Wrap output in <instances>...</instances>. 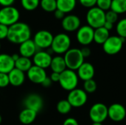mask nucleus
Returning <instances> with one entry per match:
<instances>
[{
	"label": "nucleus",
	"mask_w": 126,
	"mask_h": 125,
	"mask_svg": "<svg viewBox=\"0 0 126 125\" xmlns=\"http://www.w3.org/2000/svg\"><path fill=\"white\" fill-rule=\"evenodd\" d=\"M117 20L118 14L115 12L112 11L111 10H109L106 13V21H109L114 24L117 21Z\"/></svg>",
	"instance_id": "33"
},
{
	"label": "nucleus",
	"mask_w": 126,
	"mask_h": 125,
	"mask_svg": "<svg viewBox=\"0 0 126 125\" xmlns=\"http://www.w3.org/2000/svg\"><path fill=\"white\" fill-rule=\"evenodd\" d=\"M63 125H79L78 122L72 117L67 118L63 123Z\"/></svg>",
	"instance_id": "37"
},
{
	"label": "nucleus",
	"mask_w": 126,
	"mask_h": 125,
	"mask_svg": "<svg viewBox=\"0 0 126 125\" xmlns=\"http://www.w3.org/2000/svg\"><path fill=\"white\" fill-rule=\"evenodd\" d=\"M37 112L28 109V108H24L19 113L18 119L21 124L25 125H31L34 122L37 117Z\"/></svg>",
	"instance_id": "21"
},
{
	"label": "nucleus",
	"mask_w": 126,
	"mask_h": 125,
	"mask_svg": "<svg viewBox=\"0 0 126 125\" xmlns=\"http://www.w3.org/2000/svg\"><path fill=\"white\" fill-rule=\"evenodd\" d=\"M94 29L89 25H84L80 27L77 30L76 38L78 42L86 46L94 41Z\"/></svg>",
	"instance_id": "11"
},
{
	"label": "nucleus",
	"mask_w": 126,
	"mask_h": 125,
	"mask_svg": "<svg viewBox=\"0 0 126 125\" xmlns=\"http://www.w3.org/2000/svg\"><path fill=\"white\" fill-rule=\"evenodd\" d=\"M116 30L118 36L126 39V18L118 21L116 27Z\"/></svg>",
	"instance_id": "31"
},
{
	"label": "nucleus",
	"mask_w": 126,
	"mask_h": 125,
	"mask_svg": "<svg viewBox=\"0 0 126 125\" xmlns=\"http://www.w3.org/2000/svg\"><path fill=\"white\" fill-rule=\"evenodd\" d=\"M80 4L87 8H92L95 7L97 4V0H79Z\"/></svg>",
	"instance_id": "35"
},
{
	"label": "nucleus",
	"mask_w": 126,
	"mask_h": 125,
	"mask_svg": "<svg viewBox=\"0 0 126 125\" xmlns=\"http://www.w3.org/2000/svg\"><path fill=\"white\" fill-rule=\"evenodd\" d=\"M71 46V39L67 34L59 33L54 36L52 45L50 46L51 50L58 55L65 54Z\"/></svg>",
	"instance_id": "5"
},
{
	"label": "nucleus",
	"mask_w": 126,
	"mask_h": 125,
	"mask_svg": "<svg viewBox=\"0 0 126 125\" xmlns=\"http://www.w3.org/2000/svg\"><path fill=\"white\" fill-rule=\"evenodd\" d=\"M88 25L94 29L103 27L106 22V13L97 7L90 8L86 13Z\"/></svg>",
	"instance_id": "4"
},
{
	"label": "nucleus",
	"mask_w": 126,
	"mask_h": 125,
	"mask_svg": "<svg viewBox=\"0 0 126 125\" xmlns=\"http://www.w3.org/2000/svg\"><path fill=\"white\" fill-rule=\"evenodd\" d=\"M89 118L93 123H102L108 118V107L101 102L94 104L89 112Z\"/></svg>",
	"instance_id": "8"
},
{
	"label": "nucleus",
	"mask_w": 126,
	"mask_h": 125,
	"mask_svg": "<svg viewBox=\"0 0 126 125\" xmlns=\"http://www.w3.org/2000/svg\"><path fill=\"white\" fill-rule=\"evenodd\" d=\"M9 27L0 24V41L7 38Z\"/></svg>",
	"instance_id": "36"
},
{
	"label": "nucleus",
	"mask_w": 126,
	"mask_h": 125,
	"mask_svg": "<svg viewBox=\"0 0 126 125\" xmlns=\"http://www.w3.org/2000/svg\"><path fill=\"white\" fill-rule=\"evenodd\" d=\"M22 7L27 11L35 10L40 4V0H21Z\"/></svg>",
	"instance_id": "29"
},
{
	"label": "nucleus",
	"mask_w": 126,
	"mask_h": 125,
	"mask_svg": "<svg viewBox=\"0 0 126 125\" xmlns=\"http://www.w3.org/2000/svg\"><path fill=\"white\" fill-rule=\"evenodd\" d=\"M95 74V69L94 66L88 62H84L77 70V74L78 78L86 81L93 79Z\"/></svg>",
	"instance_id": "17"
},
{
	"label": "nucleus",
	"mask_w": 126,
	"mask_h": 125,
	"mask_svg": "<svg viewBox=\"0 0 126 125\" xmlns=\"http://www.w3.org/2000/svg\"><path fill=\"white\" fill-rule=\"evenodd\" d=\"M92 125H103L102 123H92Z\"/></svg>",
	"instance_id": "45"
},
{
	"label": "nucleus",
	"mask_w": 126,
	"mask_h": 125,
	"mask_svg": "<svg viewBox=\"0 0 126 125\" xmlns=\"http://www.w3.org/2000/svg\"><path fill=\"white\" fill-rule=\"evenodd\" d=\"M1 122H2V118H1V116L0 115V125H1Z\"/></svg>",
	"instance_id": "46"
},
{
	"label": "nucleus",
	"mask_w": 126,
	"mask_h": 125,
	"mask_svg": "<svg viewBox=\"0 0 126 125\" xmlns=\"http://www.w3.org/2000/svg\"><path fill=\"white\" fill-rule=\"evenodd\" d=\"M57 9L65 14L72 12L76 7L77 0H56Z\"/></svg>",
	"instance_id": "24"
},
{
	"label": "nucleus",
	"mask_w": 126,
	"mask_h": 125,
	"mask_svg": "<svg viewBox=\"0 0 126 125\" xmlns=\"http://www.w3.org/2000/svg\"><path fill=\"white\" fill-rule=\"evenodd\" d=\"M112 0H97V7L103 11H107L111 9Z\"/></svg>",
	"instance_id": "32"
},
{
	"label": "nucleus",
	"mask_w": 126,
	"mask_h": 125,
	"mask_svg": "<svg viewBox=\"0 0 126 125\" xmlns=\"http://www.w3.org/2000/svg\"><path fill=\"white\" fill-rule=\"evenodd\" d=\"M108 117L114 122L123 121L126 117V108L120 103H114L108 107Z\"/></svg>",
	"instance_id": "13"
},
{
	"label": "nucleus",
	"mask_w": 126,
	"mask_h": 125,
	"mask_svg": "<svg viewBox=\"0 0 126 125\" xmlns=\"http://www.w3.org/2000/svg\"><path fill=\"white\" fill-rule=\"evenodd\" d=\"M32 66V62L30 58L20 56L19 58L15 61V68L23 72H27Z\"/></svg>",
	"instance_id": "25"
},
{
	"label": "nucleus",
	"mask_w": 126,
	"mask_h": 125,
	"mask_svg": "<svg viewBox=\"0 0 126 125\" xmlns=\"http://www.w3.org/2000/svg\"><path fill=\"white\" fill-rule=\"evenodd\" d=\"M49 78L52 81V83H58L60 80V74L57 72H52L49 76Z\"/></svg>",
	"instance_id": "39"
},
{
	"label": "nucleus",
	"mask_w": 126,
	"mask_h": 125,
	"mask_svg": "<svg viewBox=\"0 0 126 125\" xmlns=\"http://www.w3.org/2000/svg\"><path fill=\"white\" fill-rule=\"evenodd\" d=\"M0 49H1V43H0Z\"/></svg>",
	"instance_id": "47"
},
{
	"label": "nucleus",
	"mask_w": 126,
	"mask_h": 125,
	"mask_svg": "<svg viewBox=\"0 0 126 125\" xmlns=\"http://www.w3.org/2000/svg\"><path fill=\"white\" fill-rule=\"evenodd\" d=\"M54 15L57 19H63L65 17V13L58 9L54 12Z\"/></svg>",
	"instance_id": "41"
},
{
	"label": "nucleus",
	"mask_w": 126,
	"mask_h": 125,
	"mask_svg": "<svg viewBox=\"0 0 126 125\" xmlns=\"http://www.w3.org/2000/svg\"><path fill=\"white\" fill-rule=\"evenodd\" d=\"M15 68V62L11 55L5 53L0 54V73L9 74Z\"/></svg>",
	"instance_id": "19"
},
{
	"label": "nucleus",
	"mask_w": 126,
	"mask_h": 125,
	"mask_svg": "<svg viewBox=\"0 0 126 125\" xmlns=\"http://www.w3.org/2000/svg\"><path fill=\"white\" fill-rule=\"evenodd\" d=\"M110 37L109 31L103 27L95 29L94 32V41L97 44H103Z\"/></svg>",
	"instance_id": "23"
},
{
	"label": "nucleus",
	"mask_w": 126,
	"mask_h": 125,
	"mask_svg": "<svg viewBox=\"0 0 126 125\" xmlns=\"http://www.w3.org/2000/svg\"><path fill=\"white\" fill-rule=\"evenodd\" d=\"M30 36L31 29L30 26L26 23L18 21L9 27L7 39L12 43L20 45L30 39Z\"/></svg>",
	"instance_id": "1"
},
{
	"label": "nucleus",
	"mask_w": 126,
	"mask_h": 125,
	"mask_svg": "<svg viewBox=\"0 0 126 125\" xmlns=\"http://www.w3.org/2000/svg\"><path fill=\"white\" fill-rule=\"evenodd\" d=\"M52 57L46 51L38 50L32 57V63L35 66L46 69L50 66Z\"/></svg>",
	"instance_id": "14"
},
{
	"label": "nucleus",
	"mask_w": 126,
	"mask_h": 125,
	"mask_svg": "<svg viewBox=\"0 0 126 125\" xmlns=\"http://www.w3.org/2000/svg\"><path fill=\"white\" fill-rule=\"evenodd\" d=\"M52 81L51 80V79L49 78V77H47L44 79V80L42 82V83H41V85L44 87H45V88H49V86L52 85Z\"/></svg>",
	"instance_id": "42"
},
{
	"label": "nucleus",
	"mask_w": 126,
	"mask_h": 125,
	"mask_svg": "<svg viewBox=\"0 0 126 125\" xmlns=\"http://www.w3.org/2000/svg\"><path fill=\"white\" fill-rule=\"evenodd\" d=\"M72 108V107L70 105V103L68 102L67 99H61V100H60L57 103V105H56L57 111L59 113L62 114V115L68 114L71 111Z\"/></svg>",
	"instance_id": "27"
},
{
	"label": "nucleus",
	"mask_w": 126,
	"mask_h": 125,
	"mask_svg": "<svg viewBox=\"0 0 126 125\" xmlns=\"http://www.w3.org/2000/svg\"></svg>",
	"instance_id": "48"
},
{
	"label": "nucleus",
	"mask_w": 126,
	"mask_h": 125,
	"mask_svg": "<svg viewBox=\"0 0 126 125\" xmlns=\"http://www.w3.org/2000/svg\"><path fill=\"white\" fill-rule=\"evenodd\" d=\"M54 36L47 30H39L35 33L33 41L38 49H45L50 48Z\"/></svg>",
	"instance_id": "10"
},
{
	"label": "nucleus",
	"mask_w": 126,
	"mask_h": 125,
	"mask_svg": "<svg viewBox=\"0 0 126 125\" xmlns=\"http://www.w3.org/2000/svg\"><path fill=\"white\" fill-rule=\"evenodd\" d=\"M15 0H0V5L4 7H10L13 6Z\"/></svg>",
	"instance_id": "40"
},
{
	"label": "nucleus",
	"mask_w": 126,
	"mask_h": 125,
	"mask_svg": "<svg viewBox=\"0 0 126 125\" xmlns=\"http://www.w3.org/2000/svg\"><path fill=\"white\" fill-rule=\"evenodd\" d=\"M125 41V38L118 35L110 36L103 44V51L109 55H115L122 50Z\"/></svg>",
	"instance_id": "7"
},
{
	"label": "nucleus",
	"mask_w": 126,
	"mask_h": 125,
	"mask_svg": "<svg viewBox=\"0 0 126 125\" xmlns=\"http://www.w3.org/2000/svg\"><path fill=\"white\" fill-rule=\"evenodd\" d=\"M78 81L79 78L77 72H75V71L66 69L60 74V80L58 83L63 89L69 92L77 88Z\"/></svg>",
	"instance_id": "3"
},
{
	"label": "nucleus",
	"mask_w": 126,
	"mask_h": 125,
	"mask_svg": "<svg viewBox=\"0 0 126 125\" xmlns=\"http://www.w3.org/2000/svg\"><path fill=\"white\" fill-rule=\"evenodd\" d=\"M66 68L70 70L77 71L84 63V57L80 49L70 48L63 56Z\"/></svg>",
	"instance_id": "2"
},
{
	"label": "nucleus",
	"mask_w": 126,
	"mask_h": 125,
	"mask_svg": "<svg viewBox=\"0 0 126 125\" xmlns=\"http://www.w3.org/2000/svg\"><path fill=\"white\" fill-rule=\"evenodd\" d=\"M80 52H81V53H82V55H83V56L84 58L89 57V56L91 55V53H92L91 49H90L89 47H87V46L83 47V48L80 49Z\"/></svg>",
	"instance_id": "38"
},
{
	"label": "nucleus",
	"mask_w": 126,
	"mask_h": 125,
	"mask_svg": "<svg viewBox=\"0 0 126 125\" xmlns=\"http://www.w3.org/2000/svg\"><path fill=\"white\" fill-rule=\"evenodd\" d=\"M21 55H19V54H17V53H15V54H13L12 55H11V57H12V58H13V60H14V62L16 61V60H17L18 58H19V57H20Z\"/></svg>",
	"instance_id": "44"
},
{
	"label": "nucleus",
	"mask_w": 126,
	"mask_h": 125,
	"mask_svg": "<svg viewBox=\"0 0 126 125\" xmlns=\"http://www.w3.org/2000/svg\"><path fill=\"white\" fill-rule=\"evenodd\" d=\"M23 104L24 108H28L38 113L44 107L43 98L38 94L32 93L28 94L24 99Z\"/></svg>",
	"instance_id": "12"
},
{
	"label": "nucleus",
	"mask_w": 126,
	"mask_h": 125,
	"mask_svg": "<svg viewBox=\"0 0 126 125\" xmlns=\"http://www.w3.org/2000/svg\"><path fill=\"white\" fill-rule=\"evenodd\" d=\"M110 10L118 15L125 13H126V0H112Z\"/></svg>",
	"instance_id": "26"
},
{
	"label": "nucleus",
	"mask_w": 126,
	"mask_h": 125,
	"mask_svg": "<svg viewBox=\"0 0 126 125\" xmlns=\"http://www.w3.org/2000/svg\"><path fill=\"white\" fill-rule=\"evenodd\" d=\"M72 108H80L83 107L88 100L87 93L80 88H75L69 92L67 99Z\"/></svg>",
	"instance_id": "9"
},
{
	"label": "nucleus",
	"mask_w": 126,
	"mask_h": 125,
	"mask_svg": "<svg viewBox=\"0 0 126 125\" xmlns=\"http://www.w3.org/2000/svg\"><path fill=\"white\" fill-rule=\"evenodd\" d=\"M10 85L8 74L0 73V88H5Z\"/></svg>",
	"instance_id": "34"
},
{
	"label": "nucleus",
	"mask_w": 126,
	"mask_h": 125,
	"mask_svg": "<svg viewBox=\"0 0 126 125\" xmlns=\"http://www.w3.org/2000/svg\"><path fill=\"white\" fill-rule=\"evenodd\" d=\"M103 27L106 28L107 30L110 31L111 29H113V27H114V24H112V23H111V22H109V21H106L105 24H104V25H103Z\"/></svg>",
	"instance_id": "43"
},
{
	"label": "nucleus",
	"mask_w": 126,
	"mask_h": 125,
	"mask_svg": "<svg viewBox=\"0 0 126 125\" xmlns=\"http://www.w3.org/2000/svg\"><path fill=\"white\" fill-rule=\"evenodd\" d=\"M20 18L19 11L13 6L4 7L0 10V24L10 27L17 23Z\"/></svg>",
	"instance_id": "6"
},
{
	"label": "nucleus",
	"mask_w": 126,
	"mask_h": 125,
	"mask_svg": "<svg viewBox=\"0 0 126 125\" xmlns=\"http://www.w3.org/2000/svg\"><path fill=\"white\" fill-rule=\"evenodd\" d=\"M8 77H9L10 84L15 87H18L22 85L26 79V75L24 72L16 68H14L8 74Z\"/></svg>",
	"instance_id": "20"
},
{
	"label": "nucleus",
	"mask_w": 126,
	"mask_h": 125,
	"mask_svg": "<svg viewBox=\"0 0 126 125\" xmlns=\"http://www.w3.org/2000/svg\"><path fill=\"white\" fill-rule=\"evenodd\" d=\"M40 5L41 8L47 13L55 12L57 10L56 0H40Z\"/></svg>",
	"instance_id": "28"
},
{
	"label": "nucleus",
	"mask_w": 126,
	"mask_h": 125,
	"mask_svg": "<svg viewBox=\"0 0 126 125\" xmlns=\"http://www.w3.org/2000/svg\"><path fill=\"white\" fill-rule=\"evenodd\" d=\"M38 51L33 40L29 39L19 45V55L21 57L30 58Z\"/></svg>",
	"instance_id": "18"
},
{
	"label": "nucleus",
	"mask_w": 126,
	"mask_h": 125,
	"mask_svg": "<svg viewBox=\"0 0 126 125\" xmlns=\"http://www.w3.org/2000/svg\"><path fill=\"white\" fill-rule=\"evenodd\" d=\"M27 77L32 83L35 84H41L47 75L45 69L32 65V66L27 71Z\"/></svg>",
	"instance_id": "15"
},
{
	"label": "nucleus",
	"mask_w": 126,
	"mask_h": 125,
	"mask_svg": "<svg viewBox=\"0 0 126 125\" xmlns=\"http://www.w3.org/2000/svg\"><path fill=\"white\" fill-rule=\"evenodd\" d=\"M97 88V84L96 81L93 79L84 81L83 83V90L87 94H92L96 91Z\"/></svg>",
	"instance_id": "30"
},
{
	"label": "nucleus",
	"mask_w": 126,
	"mask_h": 125,
	"mask_svg": "<svg viewBox=\"0 0 126 125\" xmlns=\"http://www.w3.org/2000/svg\"><path fill=\"white\" fill-rule=\"evenodd\" d=\"M61 25L66 32L77 31L80 27V19L75 15H68L62 19Z\"/></svg>",
	"instance_id": "16"
},
{
	"label": "nucleus",
	"mask_w": 126,
	"mask_h": 125,
	"mask_svg": "<svg viewBox=\"0 0 126 125\" xmlns=\"http://www.w3.org/2000/svg\"><path fill=\"white\" fill-rule=\"evenodd\" d=\"M49 68L51 69L52 72H57L59 74L62 73L64 70L67 69L63 57L60 55L53 57Z\"/></svg>",
	"instance_id": "22"
}]
</instances>
